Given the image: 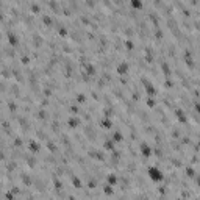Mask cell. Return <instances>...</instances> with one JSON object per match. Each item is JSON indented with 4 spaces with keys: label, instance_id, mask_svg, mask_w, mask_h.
<instances>
[{
    "label": "cell",
    "instance_id": "cell-1",
    "mask_svg": "<svg viewBox=\"0 0 200 200\" xmlns=\"http://www.w3.org/2000/svg\"><path fill=\"white\" fill-rule=\"evenodd\" d=\"M27 6H30V10H31V13H41V5L39 3H34V2H31V3H25Z\"/></svg>",
    "mask_w": 200,
    "mask_h": 200
}]
</instances>
